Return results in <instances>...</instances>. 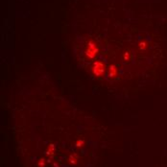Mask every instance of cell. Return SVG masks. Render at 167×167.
I'll return each instance as SVG.
<instances>
[{
  "mask_svg": "<svg viewBox=\"0 0 167 167\" xmlns=\"http://www.w3.org/2000/svg\"><path fill=\"white\" fill-rule=\"evenodd\" d=\"M104 71H105L104 64L101 62H97V63L94 64V65H93V73H94V75L101 76L102 74L104 73Z\"/></svg>",
  "mask_w": 167,
  "mask_h": 167,
  "instance_id": "obj_1",
  "label": "cell"
},
{
  "mask_svg": "<svg viewBox=\"0 0 167 167\" xmlns=\"http://www.w3.org/2000/svg\"><path fill=\"white\" fill-rule=\"evenodd\" d=\"M98 52V49L96 48V46L92 43H89V46H88V49L86 50V55L88 56L89 58H94L96 54Z\"/></svg>",
  "mask_w": 167,
  "mask_h": 167,
  "instance_id": "obj_2",
  "label": "cell"
},
{
  "mask_svg": "<svg viewBox=\"0 0 167 167\" xmlns=\"http://www.w3.org/2000/svg\"><path fill=\"white\" fill-rule=\"evenodd\" d=\"M117 74V68L114 65H111L109 67V77H114Z\"/></svg>",
  "mask_w": 167,
  "mask_h": 167,
  "instance_id": "obj_3",
  "label": "cell"
}]
</instances>
